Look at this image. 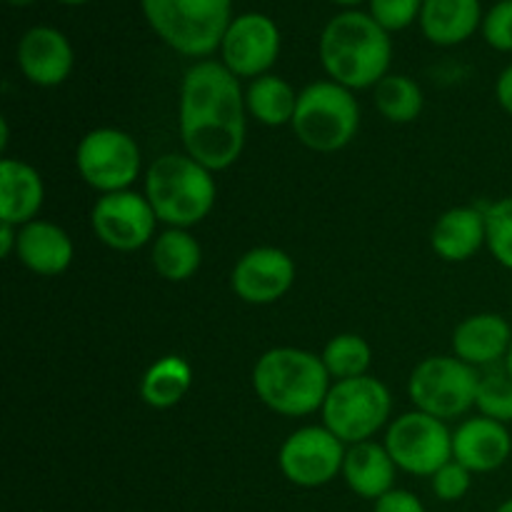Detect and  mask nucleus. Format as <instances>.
Returning <instances> with one entry per match:
<instances>
[{
	"mask_svg": "<svg viewBox=\"0 0 512 512\" xmlns=\"http://www.w3.org/2000/svg\"><path fill=\"white\" fill-rule=\"evenodd\" d=\"M245 95L218 60H200L180 85V138L185 153L208 170H225L245 145Z\"/></svg>",
	"mask_w": 512,
	"mask_h": 512,
	"instance_id": "f257e3e1",
	"label": "nucleus"
},
{
	"mask_svg": "<svg viewBox=\"0 0 512 512\" xmlns=\"http://www.w3.org/2000/svg\"><path fill=\"white\" fill-rule=\"evenodd\" d=\"M393 43L370 13L343 10L320 33V63L348 90L375 88L388 75Z\"/></svg>",
	"mask_w": 512,
	"mask_h": 512,
	"instance_id": "f03ea898",
	"label": "nucleus"
},
{
	"mask_svg": "<svg viewBox=\"0 0 512 512\" xmlns=\"http://www.w3.org/2000/svg\"><path fill=\"white\" fill-rule=\"evenodd\" d=\"M253 388L260 403L288 418L323 410L330 393V373L323 358L300 348H273L253 368Z\"/></svg>",
	"mask_w": 512,
	"mask_h": 512,
	"instance_id": "7ed1b4c3",
	"label": "nucleus"
},
{
	"mask_svg": "<svg viewBox=\"0 0 512 512\" xmlns=\"http://www.w3.org/2000/svg\"><path fill=\"white\" fill-rule=\"evenodd\" d=\"M213 170L190 155H160L145 175V198L153 205L160 223L188 230L198 225L215 205Z\"/></svg>",
	"mask_w": 512,
	"mask_h": 512,
	"instance_id": "20e7f679",
	"label": "nucleus"
},
{
	"mask_svg": "<svg viewBox=\"0 0 512 512\" xmlns=\"http://www.w3.org/2000/svg\"><path fill=\"white\" fill-rule=\"evenodd\" d=\"M140 5L155 35L188 58L215 53L233 20V0H140Z\"/></svg>",
	"mask_w": 512,
	"mask_h": 512,
	"instance_id": "39448f33",
	"label": "nucleus"
},
{
	"mask_svg": "<svg viewBox=\"0 0 512 512\" xmlns=\"http://www.w3.org/2000/svg\"><path fill=\"white\" fill-rule=\"evenodd\" d=\"M293 130L305 148L335 153L355 138L360 128V105L353 90L335 80H318L300 90Z\"/></svg>",
	"mask_w": 512,
	"mask_h": 512,
	"instance_id": "423d86ee",
	"label": "nucleus"
},
{
	"mask_svg": "<svg viewBox=\"0 0 512 512\" xmlns=\"http://www.w3.org/2000/svg\"><path fill=\"white\" fill-rule=\"evenodd\" d=\"M393 398L378 378L338 380L323 403V423L335 438L348 445L373 438L390 418Z\"/></svg>",
	"mask_w": 512,
	"mask_h": 512,
	"instance_id": "0eeeda50",
	"label": "nucleus"
},
{
	"mask_svg": "<svg viewBox=\"0 0 512 512\" xmlns=\"http://www.w3.org/2000/svg\"><path fill=\"white\" fill-rule=\"evenodd\" d=\"M480 373L460 358H425L410 375V400L420 413L450 420L468 413L478 398Z\"/></svg>",
	"mask_w": 512,
	"mask_h": 512,
	"instance_id": "6e6552de",
	"label": "nucleus"
},
{
	"mask_svg": "<svg viewBox=\"0 0 512 512\" xmlns=\"http://www.w3.org/2000/svg\"><path fill=\"white\" fill-rule=\"evenodd\" d=\"M140 145L118 128L90 130L78 145L80 178L103 195L128 190L140 175Z\"/></svg>",
	"mask_w": 512,
	"mask_h": 512,
	"instance_id": "1a4fd4ad",
	"label": "nucleus"
},
{
	"mask_svg": "<svg viewBox=\"0 0 512 512\" xmlns=\"http://www.w3.org/2000/svg\"><path fill=\"white\" fill-rule=\"evenodd\" d=\"M385 448L400 470L433 478L453 460V433L445 420L428 413H405L388 428Z\"/></svg>",
	"mask_w": 512,
	"mask_h": 512,
	"instance_id": "9d476101",
	"label": "nucleus"
},
{
	"mask_svg": "<svg viewBox=\"0 0 512 512\" xmlns=\"http://www.w3.org/2000/svg\"><path fill=\"white\" fill-rule=\"evenodd\" d=\"M345 443L325 425H308L290 435L278 455L285 478L300 488H320L343 473Z\"/></svg>",
	"mask_w": 512,
	"mask_h": 512,
	"instance_id": "9b49d317",
	"label": "nucleus"
},
{
	"mask_svg": "<svg viewBox=\"0 0 512 512\" xmlns=\"http://www.w3.org/2000/svg\"><path fill=\"white\" fill-rule=\"evenodd\" d=\"M90 223H93L100 243L120 250V253H133L150 243L158 215L148 198L130 193V190H120V193H108L98 198L93 213H90Z\"/></svg>",
	"mask_w": 512,
	"mask_h": 512,
	"instance_id": "f8f14e48",
	"label": "nucleus"
},
{
	"mask_svg": "<svg viewBox=\"0 0 512 512\" xmlns=\"http://www.w3.org/2000/svg\"><path fill=\"white\" fill-rule=\"evenodd\" d=\"M223 65L235 78H260L280 55V30L263 13H243L230 20L220 43Z\"/></svg>",
	"mask_w": 512,
	"mask_h": 512,
	"instance_id": "ddd939ff",
	"label": "nucleus"
},
{
	"mask_svg": "<svg viewBox=\"0 0 512 512\" xmlns=\"http://www.w3.org/2000/svg\"><path fill=\"white\" fill-rule=\"evenodd\" d=\"M295 280V263L280 248H253L235 263L230 285L250 305H270L283 298Z\"/></svg>",
	"mask_w": 512,
	"mask_h": 512,
	"instance_id": "4468645a",
	"label": "nucleus"
},
{
	"mask_svg": "<svg viewBox=\"0 0 512 512\" xmlns=\"http://www.w3.org/2000/svg\"><path fill=\"white\" fill-rule=\"evenodd\" d=\"M75 55L73 45L68 43L58 28L50 25H35L25 30L18 43V65L30 83L40 88H53L68 80L73 70Z\"/></svg>",
	"mask_w": 512,
	"mask_h": 512,
	"instance_id": "2eb2a0df",
	"label": "nucleus"
},
{
	"mask_svg": "<svg viewBox=\"0 0 512 512\" xmlns=\"http://www.w3.org/2000/svg\"><path fill=\"white\" fill-rule=\"evenodd\" d=\"M512 453V438L503 423L470 418L453 433V460L470 473H493L503 468Z\"/></svg>",
	"mask_w": 512,
	"mask_h": 512,
	"instance_id": "dca6fc26",
	"label": "nucleus"
},
{
	"mask_svg": "<svg viewBox=\"0 0 512 512\" xmlns=\"http://www.w3.org/2000/svg\"><path fill=\"white\" fill-rule=\"evenodd\" d=\"M512 345V328L505 318L495 313L470 315L455 328L453 350L455 358L473 365H493L508 358Z\"/></svg>",
	"mask_w": 512,
	"mask_h": 512,
	"instance_id": "f3484780",
	"label": "nucleus"
},
{
	"mask_svg": "<svg viewBox=\"0 0 512 512\" xmlns=\"http://www.w3.org/2000/svg\"><path fill=\"white\" fill-rule=\"evenodd\" d=\"M43 178L33 165L5 158L0 163V223L15 228L33 223L43 208Z\"/></svg>",
	"mask_w": 512,
	"mask_h": 512,
	"instance_id": "a211bd4d",
	"label": "nucleus"
},
{
	"mask_svg": "<svg viewBox=\"0 0 512 512\" xmlns=\"http://www.w3.org/2000/svg\"><path fill=\"white\" fill-rule=\"evenodd\" d=\"M18 253L20 263L35 275H60L73 263V240L60 225L48 220H33V223L18 228Z\"/></svg>",
	"mask_w": 512,
	"mask_h": 512,
	"instance_id": "6ab92c4d",
	"label": "nucleus"
},
{
	"mask_svg": "<svg viewBox=\"0 0 512 512\" xmlns=\"http://www.w3.org/2000/svg\"><path fill=\"white\" fill-rule=\"evenodd\" d=\"M488 243V230H485V210L463 205L440 215L435 223L430 245L435 255H440L448 263H463L478 253Z\"/></svg>",
	"mask_w": 512,
	"mask_h": 512,
	"instance_id": "aec40b11",
	"label": "nucleus"
},
{
	"mask_svg": "<svg viewBox=\"0 0 512 512\" xmlns=\"http://www.w3.org/2000/svg\"><path fill=\"white\" fill-rule=\"evenodd\" d=\"M395 460L390 458L388 448L373 440L350 445L345 453L343 478L355 495L365 500H378L393 490L395 483Z\"/></svg>",
	"mask_w": 512,
	"mask_h": 512,
	"instance_id": "412c9836",
	"label": "nucleus"
},
{
	"mask_svg": "<svg viewBox=\"0 0 512 512\" xmlns=\"http://www.w3.org/2000/svg\"><path fill=\"white\" fill-rule=\"evenodd\" d=\"M483 18L480 0H425L420 28L430 43L458 45L483 28Z\"/></svg>",
	"mask_w": 512,
	"mask_h": 512,
	"instance_id": "4be33fe9",
	"label": "nucleus"
},
{
	"mask_svg": "<svg viewBox=\"0 0 512 512\" xmlns=\"http://www.w3.org/2000/svg\"><path fill=\"white\" fill-rule=\"evenodd\" d=\"M245 105L255 120L270 125V128H278V125L293 123L298 93L280 75L265 73L250 83L248 93H245Z\"/></svg>",
	"mask_w": 512,
	"mask_h": 512,
	"instance_id": "5701e85b",
	"label": "nucleus"
},
{
	"mask_svg": "<svg viewBox=\"0 0 512 512\" xmlns=\"http://www.w3.org/2000/svg\"><path fill=\"white\" fill-rule=\"evenodd\" d=\"M190 383H193V370H190L188 360L178 358V355H165L158 363L150 365L148 373L143 375L140 398L150 408L168 410L188 395Z\"/></svg>",
	"mask_w": 512,
	"mask_h": 512,
	"instance_id": "b1692460",
	"label": "nucleus"
},
{
	"mask_svg": "<svg viewBox=\"0 0 512 512\" xmlns=\"http://www.w3.org/2000/svg\"><path fill=\"white\" fill-rule=\"evenodd\" d=\"M203 260L198 240L183 228H170L160 233L153 243V265L160 278L170 283H183L193 278Z\"/></svg>",
	"mask_w": 512,
	"mask_h": 512,
	"instance_id": "393cba45",
	"label": "nucleus"
},
{
	"mask_svg": "<svg viewBox=\"0 0 512 512\" xmlns=\"http://www.w3.org/2000/svg\"><path fill=\"white\" fill-rule=\"evenodd\" d=\"M375 105L390 123H413L423 110V90L408 75H385L375 85Z\"/></svg>",
	"mask_w": 512,
	"mask_h": 512,
	"instance_id": "a878e982",
	"label": "nucleus"
},
{
	"mask_svg": "<svg viewBox=\"0 0 512 512\" xmlns=\"http://www.w3.org/2000/svg\"><path fill=\"white\" fill-rule=\"evenodd\" d=\"M320 358H323L330 378L350 380L368 373L370 360H373V350H370V345L365 343V338H360V335L343 333L335 335V338L325 345Z\"/></svg>",
	"mask_w": 512,
	"mask_h": 512,
	"instance_id": "bb28decb",
	"label": "nucleus"
},
{
	"mask_svg": "<svg viewBox=\"0 0 512 512\" xmlns=\"http://www.w3.org/2000/svg\"><path fill=\"white\" fill-rule=\"evenodd\" d=\"M475 408L483 418L498 420L503 425L512 423V378L508 370H490L480 375Z\"/></svg>",
	"mask_w": 512,
	"mask_h": 512,
	"instance_id": "cd10ccee",
	"label": "nucleus"
},
{
	"mask_svg": "<svg viewBox=\"0 0 512 512\" xmlns=\"http://www.w3.org/2000/svg\"><path fill=\"white\" fill-rule=\"evenodd\" d=\"M485 230L488 248L503 268L512 270V195L485 205Z\"/></svg>",
	"mask_w": 512,
	"mask_h": 512,
	"instance_id": "c85d7f7f",
	"label": "nucleus"
},
{
	"mask_svg": "<svg viewBox=\"0 0 512 512\" xmlns=\"http://www.w3.org/2000/svg\"><path fill=\"white\" fill-rule=\"evenodd\" d=\"M425 0H370V15L388 33L405 30L420 18Z\"/></svg>",
	"mask_w": 512,
	"mask_h": 512,
	"instance_id": "c756f323",
	"label": "nucleus"
},
{
	"mask_svg": "<svg viewBox=\"0 0 512 512\" xmlns=\"http://www.w3.org/2000/svg\"><path fill=\"white\" fill-rule=\"evenodd\" d=\"M483 38L490 48L512 53V0H498L483 18Z\"/></svg>",
	"mask_w": 512,
	"mask_h": 512,
	"instance_id": "7c9ffc66",
	"label": "nucleus"
},
{
	"mask_svg": "<svg viewBox=\"0 0 512 512\" xmlns=\"http://www.w3.org/2000/svg\"><path fill=\"white\" fill-rule=\"evenodd\" d=\"M470 490V470L463 468L460 463L450 460L448 465L433 475V493L445 503H455V500L465 498Z\"/></svg>",
	"mask_w": 512,
	"mask_h": 512,
	"instance_id": "2f4dec72",
	"label": "nucleus"
},
{
	"mask_svg": "<svg viewBox=\"0 0 512 512\" xmlns=\"http://www.w3.org/2000/svg\"><path fill=\"white\" fill-rule=\"evenodd\" d=\"M373 512H425V505L420 503L418 495L410 490H390L383 498L375 500Z\"/></svg>",
	"mask_w": 512,
	"mask_h": 512,
	"instance_id": "473e14b6",
	"label": "nucleus"
},
{
	"mask_svg": "<svg viewBox=\"0 0 512 512\" xmlns=\"http://www.w3.org/2000/svg\"><path fill=\"white\" fill-rule=\"evenodd\" d=\"M495 95H498V103L503 105L505 113L512 115V65L500 73L498 83H495Z\"/></svg>",
	"mask_w": 512,
	"mask_h": 512,
	"instance_id": "72a5a7b5",
	"label": "nucleus"
},
{
	"mask_svg": "<svg viewBox=\"0 0 512 512\" xmlns=\"http://www.w3.org/2000/svg\"><path fill=\"white\" fill-rule=\"evenodd\" d=\"M13 248H18V228L10 223H0V255L8 258Z\"/></svg>",
	"mask_w": 512,
	"mask_h": 512,
	"instance_id": "f704fd0d",
	"label": "nucleus"
},
{
	"mask_svg": "<svg viewBox=\"0 0 512 512\" xmlns=\"http://www.w3.org/2000/svg\"><path fill=\"white\" fill-rule=\"evenodd\" d=\"M505 370H508V375L512 378V345H510V350H508V358H505Z\"/></svg>",
	"mask_w": 512,
	"mask_h": 512,
	"instance_id": "c9c22d12",
	"label": "nucleus"
},
{
	"mask_svg": "<svg viewBox=\"0 0 512 512\" xmlns=\"http://www.w3.org/2000/svg\"><path fill=\"white\" fill-rule=\"evenodd\" d=\"M10 5H15V8H23V5H30V3H35V0H8Z\"/></svg>",
	"mask_w": 512,
	"mask_h": 512,
	"instance_id": "e433bc0d",
	"label": "nucleus"
},
{
	"mask_svg": "<svg viewBox=\"0 0 512 512\" xmlns=\"http://www.w3.org/2000/svg\"><path fill=\"white\" fill-rule=\"evenodd\" d=\"M495 512H512V498H510V500H505V503L500 505V508L495 510Z\"/></svg>",
	"mask_w": 512,
	"mask_h": 512,
	"instance_id": "4c0bfd02",
	"label": "nucleus"
},
{
	"mask_svg": "<svg viewBox=\"0 0 512 512\" xmlns=\"http://www.w3.org/2000/svg\"><path fill=\"white\" fill-rule=\"evenodd\" d=\"M333 3H338V5H360L363 0H333Z\"/></svg>",
	"mask_w": 512,
	"mask_h": 512,
	"instance_id": "58836bf2",
	"label": "nucleus"
},
{
	"mask_svg": "<svg viewBox=\"0 0 512 512\" xmlns=\"http://www.w3.org/2000/svg\"><path fill=\"white\" fill-rule=\"evenodd\" d=\"M58 3H65V5H83V3H88V0H58Z\"/></svg>",
	"mask_w": 512,
	"mask_h": 512,
	"instance_id": "ea45409f",
	"label": "nucleus"
},
{
	"mask_svg": "<svg viewBox=\"0 0 512 512\" xmlns=\"http://www.w3.org/2000/svg\"><path fill=\"white\" fill-rule=\"evenodd\" d=\"M510 318H512V308H510Z\"/></svg>",
	"mask_w": 512,
	"mask_h": 512,
	"instance_id": "a19ab883",
	"label": "nucleus"
}]
</instances>
